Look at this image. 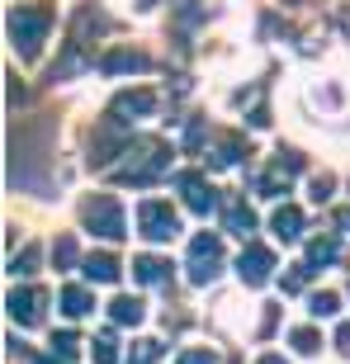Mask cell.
<instances>
[{
	"label": "cell",
	"mask_w": 350,
	"mask_h": 364,
	"mask_svg": "<svg viewBox=\"0 0 350 364\" xmlns=\"http://www.w3.org/2000/svg\"><path fill=\"white\" fill-rule=\"evenodd\" d=\"M48 19H53L48 10H19L14 14V43H19L24 53H33L38 38H43V28H48Z\"/></svg>",
	"instance_id": "obj_1"
},
{
	"label": "cell",
	"mask_w": 350,
	"mask_h": 364,
	"mask_svg": "<svg viewBox=\"0 0 350 364\" xmlns=\"http://www.w3.org/2000/svg\"><path fill=\"white\" fill-rule=\"evenodd\" d=\"M142 228H147V237H157V242H161V237H171V232H175L171 208H161V203H147V208H142Z\"/></svg>",
	"instance_id": "obj_2"
},
{
	"label": "cell",
	"mask_w": 350,
	"mask_h": 364,
	"mask_svg": "<svg viewBox=\"0 0 350 364\" xmlns=\"http://www.w3.org/2000/svg\"><path fill=\"white\" fill-rule=\"evenodd\" d=\"M265 270H270V256H265V251H251V256H242V274H246L251 284L265 279Z\"/></svg>",
	"instance_id": "obj_3"
},
{
	"label": "cell",
	"mask_w": 350,
	"mask_h": 364,
	"mask_svg": "<svg viewBox=\"0 0 350 364\" xmlns=\"http://www.w3.org/2000/svg\"><path fill=\"white\" fill-rule=\"evenodd\" d=\"M114 274H119V265H114V260H109V256L90 260V279H114Z\"/></svg>",
	"instance_id": "obj_4"
},
{
	"label": "cell",
	"mask_w": 350,
	"mask_h": 364,
	"mask_svg": "<svg viewBox=\"0 0 350 364\" xmlns=\"http://www.w3.org/2000/svg\"><path fill=\"white\" fill-rule=\"evenodd\" d=\"M275 228H280V237H298V213H280Z\"/></svg>",
	"instance_id": "obj_5"
}]
</instances>
